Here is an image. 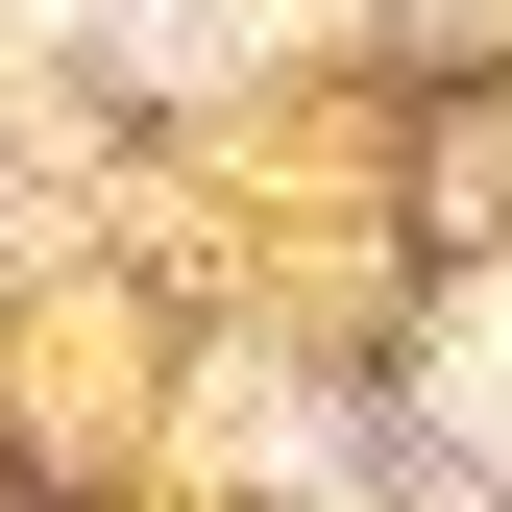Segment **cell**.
Returning <instances> with one entry per match:
<instances>
[{"mask_svg": "<svg viewBox=\"0 0 512 512\" xmlns=\"http://www.w3.org/2000/svg\"><path fill=\"white\" fill-rule=\"evenodd\" d=\"M269 25H317V0H147V49H269Z\"/></svg>", "mask_w": 512, "mask_h": 512, "instance_id": "1", "label": "cell"}]
</instances>
